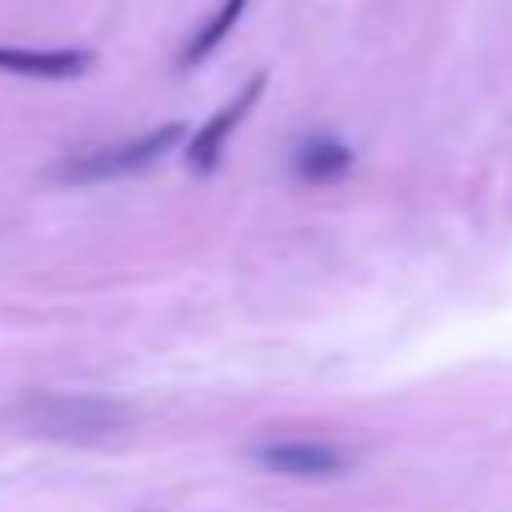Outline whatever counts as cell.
<instances>
[{
	"mask_svg": "<svg viewBox=\"0 0 512 512\" xmlns=\"http://www.w3.org/2000/svg\"><path fill=\"white\" fill-rule=\"evenodd\" d=\"M251 462L262 472H272V477H292V482H332V477L357 467L352 447L322 442V437H272V442H256Z\"/></svg>",
	"mask_w": 512,
	"mask_h": 512,
	"instance_id": "3957f363",
	"label": "cell"
},
{
	"mask_svg": "<svg viewBox=\"0 0 512 512\" xmlns=\"http://www.w3.org/2000/svg\"><path fill=\"white\" fill-rule=\"evenodd\" d=\"M292 166H297L302 181H317V186H322V181H342V176L357 166V151H352L347 141H337V136H312V141L297 146Z\"/></svg>",
	"mask_w": 512,
	"mask_h": 512,
	"instance_id": "8992f818",
	"label": "cell"
},
{
	"mask_svg": "<svg viewBox=\"0 0 512 512\" xmlns=\"http://www.w3.org/2000/svg\"><path fill=\"white\" fill-rule=\"evenodd\" d=\"M246 6H251V0H221V6L206 16V26H201V31L186 41V51H181V71H196V66H201V61H206V56H211V51H216V46H221V41L236 31V26H241Z\"/></svg>",
	"mask_w": 512,
	"mask_h": 512,
	"instance_id": "52a82bcc",
	"label": "cell"
},
{
	"mask_svg": "<svg viewBox=\"0 0 512 512\" xmlns=\"http://www.w3.org/2000/svg\"><path fill=\"white\" fill-rule=\"evenodd\" d=\"M262 91H267V71H256L221 111H211L206 116V126L191 136V146H186V171L191 176H211L216 166H221V156H226V146H231V136L241 131V121L256 111V101H262Z\"/></svg>",
	"mask_w": 512,
	"mask_h": 512,
	"instance_id": "277c9868",
	"label": "cell"
},
{
	"mask_svg": "<svg viewBox=\"0 0 512 512\" xmlns=\"http://www.w3.org/2000/svg\"><path fill=\"white\" fill-rule=\"evenodd\" d=\"M16 422L46 442H101L131 422V407L91 392H36L16 407Z\"/></svg>",
	"mask_w": 512,
	"mask_h": 512,
	"instance_id": "6da1fadb",
	"label": "cell"
},
{
	"mask_svg": "<svg viewBox=\"0 0 512 512\" xmlns=\"http://www.w3.org/2000/svg\"><path fill=\"white\" fill-rule=\"evenodd\" d=\"M181 136H186L181 121H161V126H151V131H141V136H131V141H111V146H91V151L66 156V161L51 171V181H56V186H101V181L136 176V171L156 166L166 151H176Z\"/></svg>",
	"mask_w": 512,
	"mask_h": 512,
	"instance_id": "7a4b0ae2",
	"label": "cell"
},
{
	"mask_svg": "<svg viewBox=\"0 0 512 512\" xmlns=\"http://www.w3.org/2000/svg\"><path fill=\"white\" fill-rule=\"evenodd\" d=\"M96 66L86 46H0V76L21 81H76Z\"/></svg>",
	"mask_w": 512,
	"mask_h": 512,
	"instance_id": "5b68a950",
	"label": "cell"
}]
</instances>
